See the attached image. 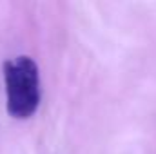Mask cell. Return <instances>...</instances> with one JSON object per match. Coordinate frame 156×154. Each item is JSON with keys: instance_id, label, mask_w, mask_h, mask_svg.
I'll use <instances>...</instances> for the list:
<instances>
[{"instance_id": "cell-1", "label": "cell", "mask_w": 156, "mask_h": 154, "mask_svg": "<svg viewBox=\"0 0 156 154\" xmlns=\"http://www.w3.org/2000/svg\"><path fill=\"white\" fill-rule=\"evenodd\" d=\"M7 113L16 120H27L40 105V73L31 56H15L2 65Z\"/></svg>"}]
</instances>
